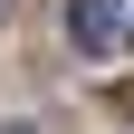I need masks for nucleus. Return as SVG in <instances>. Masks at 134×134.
Returning <instances> with one entry per match:
<instances>
[{
	"mask_svg": "<svg viewBox=\"0 0 134 134\" xmlns=\"http://www.w3.org/2000/svg\"><path fill=\"white\" fill-rule=\"evenodd\" d=\"M115 29H125V10H115V0H67V38L86 48V58H105Z\"/></svg>",
	"mask_w": 134,
	"mask_h": 134,
	"instance_id": "1",
	"label": "nucleus"
},
{
	"mask_svg": "<svg viewBox=\"0 0 134 134\" xmlns=\"http://www.w3.org/2000/svg\"><path fill=\"white\" fill-rule=\"evenodd\" d=\"M0 19H10V0H0Z\"/></svg>",
	"mask_w": 134,
	"mask_h": 134,
	"instance_id": "2",
	"label": "nucleus"
}]
</instances>
